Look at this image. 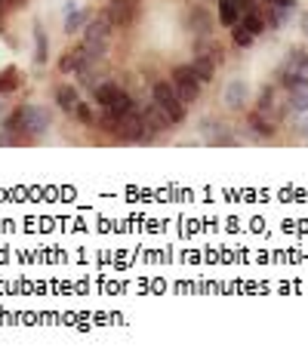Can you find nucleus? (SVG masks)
<instances>
[{"mask_svg": "<svg viewBox=\"0 0 308 363\" xmlns=\"http://www.w3.org/2000/svg\"><path fill=\"white\" fill-rule=\"evenodd\" d=\"M92 96H96V105L102 108V114H108V117H120V114L136 111L133 96L120 90L117 83H99V87L92 90Z\"/></svg>", "mask_w": 308, "mask_h": 363, "instance_id": "obj_1", "label": "nucleus"}, {"mask_svg": "<svg viewBox=\"0 0 308 363\" xmlns=\"http://www.w3.org/2000/svg\"><path fill=\"white\" fill-rule=\"evenodd\" d=\"M152 99H154L157 108L163 111V117L170 120V126H173V124H182L185 114H188L185 102L179 99V92L173 90V83H170V81H157L154 90H152Z\"/></svg>", "mask_w": 308, "mask_h": 363, "instance_id": "obj_2", "label": "nucleus"}, {"mask_svg": "<svg viewBox=\"0 0 308 363\" xmlns=\"http://www.w3.org/2000/svg\"><path fill=\"white\" fill-rule=\"evenodd\" d=\"M173 90L179 92V99H182L185 105L195 102V99L200 96V90H204V83H200V77L195 74V68L191 65H176L173 68Z\"/></svg>", "mask_w": 308, "mask_h": 363, "instance_id": "obj_3", "label": "nucleus"}, {"mask_svg": "<svg viewBox=\"0 0 308 363\" xmlns=\"http://www.w3.org/2000/svg\"><path fill=\"white\" fill-rule=\"evenodd\" d=\"M108 44H111V22H108V16L90 22L87 25V37H83V47H87L96 59H102L105 49H108Z\"/></svg>", "mask_w": 308, "mask_h": 363, "instance_id": "obj_4", "label": "nucleus"}, {"mask_svg": "<svg viewBox=\"0 0 308 363\" xmlns=\"http://www.w3.org/2000/svg\"><path fill=\"white\" fill-rule=\"evenodd\" d=\"M105 16H108V22L117 25V28L133 25L136 16H139V0H111Z\"/></svg>", "mask_w": 308, "mask_h": 363, "instance_id": "obj_5", "label": "nucleus"}, {"mask_svg": "<svg viewBox=\"0 0 308 363\" xmlns=\"http://www.w3.org/2000/svg\"><path fill=\"white\" fill-rule=\"evenodd\" d=\"M53 117H49L47 108H38V105H28L22 108V133H31V136H40V133L49 130Z\"/></svg>", "mask_w": 308, "mask_h": 363, "instance_id": "obj_6", "label": "nucleus"}, {"mask_svg": "<svg viewBox=\"0 0 308 363\" xmlns=\"http://www.w3.org/2000/svg\"><path fill=\"white\" fill-rule=\"evenodd\" d=\"M92 62H99L96 56L90 53L87 47H77V49H71V53H65L62 56V62H59V71H65V74H71V71H74V74H81V71H87Z\"/></svg>", "mask_w": 308, "mask_h": 363, "instance_id": "obj_7", "label": "nucleus"}, {"mask_svg": "<svg viewBox=\"0 0 308 363\" xmlns=\"http://www.w3.org/2000/svg\"><path fill=\"white\" fill-rule=\"evenodd\" d=\"M241 12H243V0H219V22L234 28L241 22Z\"/></svg>", "mask_w": 308, "mask_h": 363, "instance_id": "obj_8", "label": "nucleus"}, {"mask_svg": "<svg viewBox=\"0 0 308 363\" xmlns=\"http://www.w3.org/2000/svg\"><path fill=\"white\" fill-rule=\"evenodd\" d=\"M188 31H195L197 37H206V34H210V16H206L204 10H200V6H195V10L188 12Z\"/></svg>", "mask_w": 308, "mask_h": 363, "instance_id": "obj_9", "label": "nucleus"}, {"mask_svg": "<svg viewBox=\"0 0 308 363\" xmlns=\"http://www.w3.org/2000/svg\"><path fill=\"white\" fill-rule=\"evenodd\" d=\"M243 102H247V83L243 81H232L225 90V105L228 108H243Z\"/></svg>", "mask_w": 308, "mask_h": 363, "instance_id": "obj_10", "label": "nucleus"}, {"mask_svg": "<svg viewBox=\"0 0 308 363\" xmlns=\"http://www.w3.org/2000/svg\"><path fill=\"white\" fill-rule=\"evenodd\" d=\"M281 83L286 87V92L305 90V87H308V74H302V71H296V68H284V71H281Z\"/></svg>", "mask_w": 308, "mask_h": 363, "instance_id": "obj_11", "label": "nucleus"}, {"mask_svg": "<svg viewBox=\"0 0 308 363\" xmlns=\"http://www.w3.org/2000/svg\"><path fill=\"white\" fill-rule=\"evenodd\" d=\"M191 68H195V74L200 77V83H210L213 81V71H216V65H213L206 56H195V62H191Z\"/></svg>", "mask_w": 308, "mask_h": 363, "instance_id": "obj_12", "label": "nucleus"}, {"mask_svg": "<svg viewBox=\"0 0 308 363\" xmlns=\"http://www.w3.org/2000/svg\"><path fill=\"white\" fill-rule=\"evenodd\" d=\"M250 126H253V130L259 133V136H265V139L275 136V124H271V120L265 117V114H259V111L250 114Z\"/></svg>", "mask_w": 308, "mask_h": 363, "instance_id": "obj_13", "label": "nucleus"}, {"mask_svg": "<svg viewBox=\"0 0 308 363\" xmlns=\"http://www.w3.org/2000/svg\"><path fill=\"white\" fill-rule=\"evenodd\" d=\"M77 102H81V99H77V90L74 87H59V92H56V105H59V108L74 111Z\"/></svg>", "mask_w": 308, "mask_h": 363, "instance_id": "obj_14", "label": "nucleus"}, {"mask_svg": "<svg viewBox=\"0 0 308 363\" xmlns=\"http://www.w3.org/2000/svg\"><path fill=\"white\" fill-rule=\"evenodd\" d=\"M34 59H38V65H47V34L44 28H34Z\"/></svg>", "mask_w": 308, "mask_h": 363, "instance_id": "obj_15", "label": "nucleus"}, {"mask_svg": "<svg viewBox=\"0 0 308 363\" xmlns=\"http://www.w3.org/2000/svg\"><path fill=\"white\" fill-rule=\"evenodd\" d=\"M290 111H296V114H305L308 111V87L290 92Z\"/></svg>", "mask_w": 308, "mask_h": 363, "instance_id": "obj_16", "label": "nucleus"}, {"mask_svg": "<svg viewBox=\"0 0 308 363\" xmlns=\"http://www.w3.org/2000/svg\"><path fill=\"white\" fill-rule=\"evenodd\" d=\"M19 87V74H16V68H6L3 74H0V96L3 92H13Z\"/></svg>", "mask_w": 308, "mask_h": 363, "instance_id": "obj_17", "label": "nucleus"}, {"mask_svg": "<svg viewBox=\"0 0 308 363\" xmlns=\"http://www.w3.org/2000/svg\"><path fill=\"white\" fill-rule=\"evenodd\" d=\"M284 68H296V71H302V74H308V53H302V49H293L290 62H286Z\"/></svg>", "mask_w": 308, "mask_h": 363, "instance_id": "obj_18", "label": "nucleus"}, {"mask_svg": "<svg viewBox=\"0 0 308 363\" xmlns=\"http://www.w3.org/2000/svg\"><path fill=\"white\" fill-rule=\"evenodd\" d=\"M81 22H83V12L81 10H74V6H68V19H65V31L68 34H74L77 28H81Z\"/></svg>", "mask_w": 308, "mask_h": 363, "instance_id": "obj_19", "label": "nucleus"}, {"mask_svg": "<svg viewBox=\"0 0 308 363\" xmlns=\"http://www.w3.org/2000/svg\"><path fill=\"white\" fill-rule=\"evenodd\" d=\"M253 34H250V31H243V28L241 25H234V44H238V47H250V44H253Z\"/></svg>", "mask_w": 308, "mask_h": 363, "instance_id": "obj_20", "label": "nucleus"}, {"mask_svg": "<svg viewBox=\"0 0 308 363\" xmlns=\"http://www.w3.org/2000/svg\"><path fill=\"white\" fill-rule=\"evenodd\" d=\"M71 114H77V117H81L83 124H92V114H90V108H87V105H83V102H77V105H74V111H71Z\"/></svg>", "mask_w": 308, "mask_h": 363, "instance_id": "obj_21", "label": "nucleus"}, {"mask_svg": "<svg viewBox=\"0 0 308 363\" xmlns=\"http://www.w3.org/2000/svg\"><path fill=\"white\" fill-rule=\"evenodd\" d=\"M299 25H302V34L308 37V12H302V16H299Z\"/></svg>", "mask_w": 308, "mask_h": 363, "instance_id": "obj_22", "label": "nucleus"}, {"mask_svg": "<svg viewBox=\"0 0 308 363\" xmlns=\"http://www.w3.org/2000/svg\"><path fill=\"white\" fill-rule=\"evenodd\" d=\"M299 130H302V136L308 139V120H302V124H299Z\"/></svg>", "mask_w": 308, "mask_h": 363, "instance_id": "obj_23", "label": "nucleus"}]
</instances>
